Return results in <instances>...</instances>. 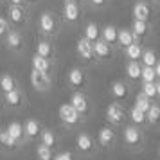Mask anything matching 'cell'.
<instances>
[{
    "label": "cell",
    "instance_id": "cell-1",
    "mask_svg": "<svg viewBox=\"0 0 160 160\" xmlns=\"http://www.w3.org/2000/svg\"><path fill=\"white\" fill-rule=\"evenodd\" d=\"M58 115H59V121L63 124H67V126H76L79 122V113L70 106V102H65V104L59 106Z\"/></svg>",
    "mask_w": 160,
    "mask_h": 160
},
{
    "label": "cell",
    "instance_id": "cell-2",
    "mask_svg": "<svg viewBox=\"0 0 160 160\" xmlns=\"http://www.w3.org/2000/svg\"><path fill=\"white\" fill-rule=\"evenodd\" d=\"M92 52H94V58H99V59H110L113 56L112 45H108L106 42H102L101 38L92 42Z\"/></svg>",
    "mask_w": 160,
    "mask_h": 160
},
{
    "label": "cell",
    "instance_id": "cell-3",
    "mask_svg": "<svg viewBox=\"0 0 160 160\" xmlns=\"http://www.w3.org/2000/svg\"><path fill=\"white\" fill-rule=\"evenodd\" d=\"M38 25H40V31L42 32L52 34L56 31V27H58V22H56L54 15H51V13H42L40 15V20H38Z\"/></svg>",
    "mask_w": 160,
    "mask_h": 160
},
{
    "label": "cell",
    "instance_id": "cell-4",
    "mask_svg": "<svg viewBox=\"0 0 160 160\" xmlns=\"http://www.w3.org/2000/svg\"><path fill=\"white\" fill-rule=\"evenodd\" d=\"M124 142L128 146H140L142 144V133L137 126H126L122 131Z\"/></svg>",
    "mask_w": 160,
    "mask_h": 160
},
{
    "label": "cell",
    "instance_id": "cell-5",
    "mask_svg": "<svg viewBox=\"0 0 160 160\" xmlns=\"http://www.w3.org/2000/svg\"><path fill=\"white\" fill-rule=\"evenodd\" d=\"M70 106H72L79 115L83 113H87L88 112V99L85 97V94H81V92H74L70 95Z\"/></svg>",
    "mask_w": 160,
    "mask_h": 160
},
{
    "label": "cell",
    "instance_id": "cell-6",
    "mask_svg": "<svg viewBox=\"0 0 160 160\" xmlns=\"http://www.w3.org/2000/svg\"><path fill=\"white\" fill-rule=\"evenodd\" d=\"M106 119H108L112 124H121L124 121V110L121 104L117 102H112L108 108H106Z\"/></svg>",
    "mask_w": 160,
    "mask_h": 160
},
{
    "label": "cell",
    "instance_id": "cell-7",
    "mask_svg": "<svg viewBox=\"0 0 160 160\" xmlns=\"http://www.w3.org/2000/svg\"><path fill=\"white\" fill-rule=\"evenodd\" d=\"M31 83H32V87L36 88V90H47V88L51 87V79H49V76L43 72H38L32 68V72H31Z\"/></svg>",
    "mask_w": 160,
    "mask_h": 160
},
{
    "label": "cell",
    "instance_id": "cell-8",
    "mask_svg": "<svg viewBox=\"0 0 160 160\" xmlns=\"http://www.w3.org/2000/svg\"><path fill=\"white\" fill-rule=\"evenodd\" d=\"M68 83L74 88H83L87 85V76H85V72L81 68H72L68 72Z\"/></svg>",
    "mask_w": 160,
    "mask_h": 160
},
{
    "label": "cell",
    "instance_id": "cell-9",
    "mask_svg": "<svg viewBox=\"0 0 160 160\" xmlns=\"http://www.w3.org/2000/svg\"><path fill=\"white\" fill-rule=\"evenodd\" d=\"M76 51H78V54H79L81 58L87 59V61L94 59V52H92V42H88L87 38H81L79 42H78V45H76Z\"/></svg>",
    "mask_w": 160,
    "mask_h": 160
},
{
    "label": "cell",
    "instance_id": "cell-10",
    "mask_svg": "<svg viewBox=\"0 0 160 160\" xmlns=\"http://www.w3.org/2000/svg\"><path fill=\"white\" fill-rule=\"evenodd\" d=\"M133 16H135V20L148 22L149 16H151V9H149V6H148L146 2H137V4L133 6Z\"/></svg>",
    "mask_w": 160,
    "mask_h": 160
},
{
    "label": "cell",
    "instance_id": "cell-11",
    "mask_svg": "<svg viewBox=\"0 0 160 160\" xmlns=\"http://www.w3.org/2000/svg\"><path fill=\"white\" fill-rule=\"evenodd\" d=\"M6 45L13 51H20L23 45V40H22V34L18 31H8L6 32Z\"/></svg>",
    "mask_w": 160,
    "mask_h": 160
},
{
    "label": "cell",
    "instance_id": "cell-12",
    "mask_svg": "<svg viewBox=\"0 0 160 160\" xmlns=\"http://www.w3.org/2000/svg\"><path fill=\"white\" fill-rule=\"evenodd\" d=\"M76 146H78V149H79L81 153H92L94 151V140H92V137L87 135V133H79V135H78Z\"/></svg>",
    "mask_w": 160,
    "mask_h": 160
},
{
    "label": "cell",
    "instance_id": "cell-13",
    "mask_svg": "<svg viewBox=\"0 0 160 160\" xmlns=\"http://www.w3.org/2000/svg\"><path fill=\"white\" fill-rule=\"evenodd\" d=\"M79 6L76 2H67L65 8H63V16H65L67 22H78L79 20Z\"/></svg>",
    "mask_w": 160,
    "mask_h": 160
},
{
    "label": "cell",
    "instance_id": "cell-14",
    "mask_svg": "<svg viewBox=\"0 0 160 160\" xmlns=\"http://www.w3.org/2000/svg\"><path fill=\"white\" fill-rule=\"evenodd\" d=\"M97 138H99V144L102 148H110V146H113V142H115V131L112 130V128H101Z\"/></svg>",
    "mask_w": 160,
    "mask_h": 160
},
{
    "label": "cell",
    "instance_id": "cell-15",
    "mask_svg": "<svg viewBox=\"0 0 160 160\" xmlns=\"http://www.w3.org/2000/svg\"><path fill=\"white\" fill-rule=\"evenodd\" d=\"M112 95L115 97L117 101H124V99H128L130 90H128V87L124 85L122 81H115V83L112 85Z\"/></svg>",
    "mask_w": 160,
    "mask_h": 160
},
{
    "label": "cell",
    "instance_id": "cell-16",
    "mask_svg": "<svg viewBox=\"0 0 160 160\" xmlns=\"http://www.w3.org/2000/svg\"><path fill=\"white\" fill-rule=\"evenodd\" d=\"M22 126H23V135H27V137H31V138H36L38 135H40V131H42L40 122L34 121V119L25 121V124H22Z\"/></svg>",
    "mask_w": 160,
    "mask_h": 160
},
{
    "label": "cell",
    "instance_id": "cell-17",
    "mask_svg": "<svg viewBox=\"0 0 160 160\" xmlns=\"http://www.w3.org/2000/svg\"><path fill=\"white\" fill-rule=\"evenodd\" d=\"M31 63H32V68L38 70V72L49 74V70H51V61L42 58V56H38V54H34V56L31 58Z\"/></svg>",
    "mask_w": 160,
    "mask_h": 160
},
{
    "label": "cell",
    "instance_id": "cell-18",
    "mask_svg": "<svg viewBox=\"0 0 160 160\" xmlns=\"http://www.w3.org/2000/svg\"><path fill=\"white\" fill-rule=\"evenodd\" d=\"M8 15H9V20L13 23H16V25H22L25 22V13H23V9L20 6H11Z\"/></svg>",
    "mask_w": 160,
    "mask_h": 160
},
{
    "label": "cell",
    "instance_id": "cell-19",
    "mask_svg": "<svg viewBox=\"0 0 160 160\" xmlns=\"http://www.w3.org/2000/svg\"><path fill=\"white\" fill-rule=\"evenodd\" d=\"M135 42V36H133V32L130 29H119L117 31V43L121 45V47H128Z\"/></svg>",
    "mask_w": 160,
    "mask_h": 160
},
{
    "label": "cell",
    "instance_id": "cell-20",
    "mask_svg": "<svg viewBox=\"0 0 160 160\" xmlns=\"http://www.w3.org/2000/svg\"><path fill=\"white\" fill-rule=\"evenodd\" d=\"M85 38H87L88 42L99 40V38H101V29H99V25L94 23V22L87 23V27H85Z\"/></svg>",
    "mask_w": 160,
    "mask_h": 160
},
{
    "label": "cell",
    "instance_id": "cell-21",
    "mask_svg": "<svg viewBox=\"0 0 160 160\" xmlns=\"http://www.w3.org/2000/svg\"><path fill=\"white\" fill-rule=\"evenodd\" d=\"M36 54H38V56H42V58H45V59H51L52 54H54V51H52V45L49 43V42H45V40L38 42Z\"/></svg>",
    "mask_w": 160,
    "mask_h": 160
},
{
    "label": "cell",
    "instance_id": "cell-22",
    "mask_svg": "<svg viewBox=\"0 0 160 160\" xmlns=\"http://www.w3.org/2000/svg\"><path fill=\"white\" fill-rule=\"evenodd\" d=\"M102 42H106L108 45H113L117 43V27L113 25H106V27H102Z\"/></svg>",
    "mask_w": 160,
    "mask_h": 160
},
{
    "label": "cell",
    "instance_id": "cell-23",
    "mask_svg": "<svg viewBox=\"0 0 160 160\" xmlns=\"http://www.w3.org/2000/svg\"><path fill=\"white\" fill-rule=\"evenodd\" d=\"M124 51H126V56L131 59V61H137V59H140V54H142V47H140V43H137V42H133L131 45H128V47H124Z\"/></svg>",
    "mask_w": 160,
    "mask_h": 160
},
{
    "label": "cell",
    "instance_id": "cell-24",
    "mask_svg": "<svg viewBox=\"0 0 160 160\" xmlns=\"http://www.w3.org/2000/svg\"><path fill=\"white\" fill-rule=\"evenodd\" d=\"M0 88H2V92H11V90H15L16 88L15 78H13L11 74H2V76H0Z\"/></svg>",
    "mask_w": 160,
    "mask_h": 160
},
{
    "label": "cell",
    "instance_id": "cell-25",
    "mask_svg": "<svg viewBox=\"0 0 160 160\" xmlns=\"http://www.w3.org/2000/svg\"><path fill=\"white\" fill-rule=\"evenodd\" d=\"M142 94H144L146 97H149V99H155V97L160 94V85L157 81H153V83H144V85H142Z\"/></svg>",
    "mask_w": 160,
    "mask_h": 160
},
{
    "label": "cell",
    "instance_id": "cell-26",
    "mask_svg": "<svg viewBox=\"0 0 160 160\" xmlns=\"http://www.w3.org/2000/svg\"><path fill=\"white\" fill-rule=\"evenodd\" d=\"M6 104H8V106H13V108L20 106V104H22V94H20L16 88L11 90V92H6Z\"/></svg>",
    "mask_w": 160,
    "mask_h": 160
},
{
    "label": "cell",
    "instance_id": "cell-27",
    "mask_svg": "<svg viewBox=\"0 0 160 160\" xmlns=\"http://www.w3.org/2000/svg\"><path fill=\"white\" fill-rule=\"evenodd\" d=\"M38 137L42 138V144L47 146V148H54V146H56V142H58L56 135H54V133H52L51 130H42Z\"/></svg>",
    "mask_w": 160,
    "mask_h": 160
},
{
    "label": "cell",
    "instance_id": "cell-28",
    "mask_svg": "<svg viewBox=\"0 0 160 160\" xmlns=\"http://www.w3.org/2000/svg\"><path fill=\"white\" fill-rule=\"evenodd\" d=\"M9 133V137H13L16 140V142H20L23 137V126L20 122H11L8 126V130H6Z\"/></svg>",
    "mask_w": 160,
    "mask_h": 160
},
{
    "label": "cell",
    "instance_id": "cell-29",
    "mask_svg": "<svg viewBox=\"0 0 160 160\" xmlns=\"http://www.w3.org/2000/svg\"><path fill=\"white\" fill-rule=\"evenodd\" d=\"M140 70H142V67L138 65V61H130L128 67H126V74L131 81L140 79Z\"/></svg>",
    "mask_w": 160,
    "mask_h": 160
},
{
    "label": "cell",
    "instance_id": "cell-30",
    "mask_svg": "<svg viewBox=\"0 0 160 160\" xmlns=\"http://www.w3.org/2000/svg\"><path fill=\"white\" fill-rule=\"evenodd\" d=\"M131 32H133V36L135 40L140 36H146L148 34V22H140V20H135L133 25H131Z\"/></svg>",
    "mask_w": 160,
    "mask_h": 160
},
{
    "label": "cell",
    "instance_id": "cell-31",
    "mask_svg": "<svg viewBox=\"0 0 160 160\" xmlns=\"http://www.w3.org/2000/svg\"><path fill=\"white\" fill-rule=\"evenodd\" d=\"M140 79H142V83H153V81H157L155 68H153V67H142V70H140Z\"/></svg>",
    "mask_w": 160,
    "mask_h": 160
},
{
    "label": "cell",
    "instance_id": "cell-32",
    "mask_svg": "<svg viewBox=\"0 0 160 160\" xmlns=\"http://www.w3.org/2000/svg\"><path fill=\"white\" fill-rule=\"evenodd\" d=\"M149 106H151V99L149 97H146L144 94H138L137 99H135V108H138L140 112H148L149 110Z\"/></svg>",
    "mask_w": 160,
    "mask_h": 160
},
{
    "label": "cell",
    "instance_id": "cell-33",
    "mask_svg": "<svg viewBox=\"0 0 160 160\" xmlns=\"http://www.w3.org/2000/svg\"><path fill=\"white\" fill-rule=\"evenodd\" d=\"M140 58H142V63H144V67H153L157 61H158V59H157V54H155L151 49H146V51H142Z\"/></svg>",
    "mask_w": 160,
    "mask_h": 160
},
{
    "label": "cell",
    "instance_id": "cell-34",
    "mask_svg": "<svg viewBox=\"0 0 160 160\" xmlns=\"http://www.w3.org/2000/svg\"><path fill=\"white\" fill-rule=\"evenodd\" d=\"M36 157H38V160H52V148H47V146H43V144H40L36 148Z\"/></svg>",
    "mask_w": 160,
    "mask_h": 160
},
{
    "label": "cell",
    "instance_id": "cell-35",
    "mask_svg": "<svg viewBox=\"0 0 160 160\" xmlns=\"http://www.w3.org/2000/svg\"><path fill=\"white\" fill-rule=\"evenodd\" d=\"M130 119H131V122L133 124H144L146 122V113L133 106V108L130 110Z\"/></svg>",
    "mask_w": 160,
    "mask_h": 160
},
{
    "label": "cell",
    "instance_id": "cell-36",
    "mask_svg": "<svg viewBox=\"0 0 160 160\" xmlns=\"http://www.w3.org/2000/svg\"><path fill=\"white\" fill-rule=\"evenodd\" d=\"M158 117H160V108L157 106V104H151L149 110L146 112V121H149L151 124H155L157 121H158Z\"/></svg>",
    "mask_w": 160,
    "mask_h": 160
},
{
    "label": "cell",
    "instance_id": "cell-37",
    "mask_svg": "<svg viewBox=\"0 0 160 160\" xmlns=\"http://www.w3.org/2000/svg\"><path fill=\"white\" fill-rule=\"evenodd\" d=\"M0 144H4L6 148H9V149H13L16 146V140L13 137H9V133L6 130L2 131V137H0Z\"/></svg>",
    "mask_w": 160,
    "mask_h": 160
},
{
    "label": "cell",
    "instance_id": "cell-38",
    "mask_svg": "<svg viewBox=\"0 0 160 160\" xmlns=\"http://www.w3.org/2000/svg\"><path fill=\"white\" fill-rule=\"evenodd\" d=\"M72 158H74L72 151H61V153L52 157V160H72Z\"/></svg>",
    "mask_w": 160,
    "mask_h": 160
},
{
    "label": "cell",
    "instance_id": "cell-39",
    "mask_svg": "<svg viewBox=\"0 0 160 160\" xmlns=\"http://www.w3.org/2000/svg\"><path fill=\"white\" fill-rule=\"evenodd\" d=\"M8 31H9L8 20H6V18H2V16H0V36H2V34H6V32H8Z\"/></svg>",
    "mask_w": 160,
    "mask_h": 160
},
{
    "label": "cell",
    "instance_id": "cell-40",
    "mask_svg": "<svg viewBox=\"0 0 160 160\" xmlns=\"http://www.w3.org/2000/svg\"><path fill=\"white\" fill-rule=\"evenodd\" d=\"M92 2V6H95V8H101L102 4H104V0H90Z\"/></svg>",
    "mask_w": 160,
    "mask_h": 160
},
{
    "label": "cell",
    "instance_id": "cell-41",
    "mask_svg": "<svg viewBox=\"0 0 160 160\" xmlns=\"http://www.w3.org/2000/svg\"><path fill=\"white\" fill-rule=\"evenodd\" d=\"M9 2H11L13 6H22L23 4V0H9Z\"/></svg>",
    "mask_w": 160,
    "mask_h": 160
},
{
    "label": "cell",
    "instance_id": "cell-42",
    "mask_svg": "<svg viewBox=\"0 0 160 160\" xmlns=\"http://www.w3.org/2000/svg\"><path fill=\"white\" fill-rule=\"evenodd\" d=\"M65 2H78V0H65Z\"/></svg>",
    "mask_w": 160,
    "mask_h": 160
},
{
    "label": "cell",
    "instance_id": "cell-43",
    "mask_svg": "<svg viewBox=\"0 0 160 160\" xmlns=\"http://www.w3.org/2000/svg\"><path fill=\"white\" fill-rule=\"evenodd\" d=\"M23 2H34V0H23Z\"/></svg>",
    "mask_w": 160,
    "mask_h": 160
},
{
    "label": "cell",
    "instance_id": "cell-44",
    "mask_svg": "<svg viewBox=\"0 0 160 160\" xmlns=\"http://www.w3.org/2000/svg\"><path fill=\"white\" fill-rule=\"evenodd\" d=\"M0 137H2V128H0Z\"/></svg>",
    "mask_w": 160,
    "mask_h": 160
}]
</instances>
